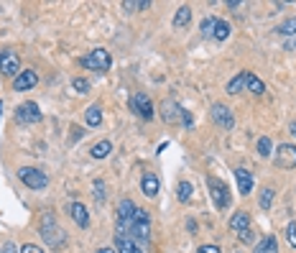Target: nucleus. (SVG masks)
I'll list each match as a JSON object with an SVG mask.
<instances>
[{
    "label": "nucleus",
    "mask_w": 296,
    "mask_h": 253,
    "mask_svg": "<svg viewBox=\"0 0 296 253\" xmlns=\"http://www.w3.org/2000/svg\"><path fill=\"white\" fill-rule=\"evenodd\" d=\"M117 233L128 235L130 240H148L151 238V220H128V222L117 220Z\"/></svg>",
    "instance_id": "1"
},
{
    "label": "nucleus",
    "mask_w": 296,
    "mask_h": 253,
    "mask_svg": "<svg viewBox=\"0 0 296 253\" xmlns=\"http://www.w3.org/2000/svg\"><path fill=\"white\" fill-rule=\"evenodd\" d=\"M41 235H44V240H46L49 245H54V248L64 245V240H67V235L56 228V220H54L51 215H46V217L41 220Z\"/></svg>",
    "instance_id": "2"
},
{
    "label": "nucleus",
    "mask_w": 296,
    "mask_h": 253,
    "mask_svg": "<svg viewBox=\"0 0 296 253\" xmlns=\"http://www.w3.org/2000/svg\"><path fill=\"white\" fill-rule=\"evenodd\" d=\"M207 189H210L212 200H215V205H217L220 210H225V207L230 205V187H227L222 179L210 177V179H207Z\"/></svg>",
    "instance_id": "3"
},
{
    "label": "nucleus",
    "mask_w": 296,
    "mask_h": 253,
    "mask_svg": "<svg viewBox=\"0 0 296 253\" xmlns=\"http://www.w3.org/2000/svg\"><path fill=\"white\" fill-rule=\"evenodd\" d=\"M90 72H107L110 69V64H112V56H110V51L107 49H95L87 59L82 62Z\"/></svg>",
    "instance_id": "4"
},
{
    "label": "nucleus",
    "mask_w": 296,
    "mask_h": 253,
    "mask_svg": "<svg viewBox=\"0 0 296 253\" xmlns=\"http://www.w3.org/2000/svg\"><path fill=\"white\" fill-rule=\"evenodd\" d=\"M18 177H21V182L26 187H31V189H44L49 184V177L41 172V169H34V166H23L18 172Z\"/></svg>",
    "instance_id": "5"
},
{
    "label": "nucleus",
    "mask_w": 296,
    "mask_h": 253,
    "mask_svg": "<svg viewBox=\"0 0 296 253\" xmlns=\"http://www.w3.org/2000/svg\"><path fill=\"white\" fill-rule=\"evenodd\" d=\"M273 161H276V166H281V169H293V166H296V146L281 144V146L276 149V154H273Z\"/></svg>",
    "instance_id": "6"
},
{
    "label": "nucleus",
    "mask_w": 296,
    "mask_h": 253,
    "mask_svg": "<svg viewBox=\"0 0 296 253\" xmlns=\"http://www.w3.org/2000/svg\"><path fill=\"white\" fill-rule=\"evenodd\" d=\"M130 107H133V112H138V115L145 118V120L154 118V102L148 100L145 92H135V95L130 97Z\"/></svg>",
    "instance_id": "7"
},
{
    "label": "nucleus",
    "mask_w": 296,
    "mask_h": 253,
    "mask_svg": "<svg viewBox=\"0 0 296 253\" xmlns=\"http://www.w3.org/2000/svg\"><path fill=\"white\" fill-rule=\"evenodd\" d=\"M0 72L8 77H18L21 74V59L16 51H3L0 54Z\"/></svg>",
    "instance_id": "8"
},
{
    "label": "nucleus",
    "mask_w": 296,
    "mask_h": 253,
    "mask_svg": "<svg viewBox=\"0 0 296 253\" xmlns=\"http://www.w3.org/2000/svg\"><path fill=\"white\" fill-rule=\"evenodd\" d=\"M210 112H212V120H215L220 128H225V131L235 128V118H232V112H230L222 102H215V105L210 107Z\"/></svg>",
    "instance_id": "9"
},
{
    "label": "nucleus",
    "mask_w": 296,
    "mask_h": 253,
    "mask_svg": "<svg viewBox=\"0 0 296 253\" xmlns=\"http://www.w3.org/2000/svg\"><path fill=\"white\" fill-rule=\"evenodd\" d=\"M16 118H18V123H39L41 120V110H39L36 102H23L18 107V112H16Z\"/></svg>",
    "instance_id": "10"
},
{
    "label": "nucleus",
    "mask_w": 296,
    "mask_h": 253,
    "mask_svg": "<svg viewBox=\"0 0 296 253\" xmlns=\"http://www.w3.org/2000/svg\"><path fill=\"white\" fill-rule=\"evenodd\" d=\"M36 84H39V74H36V72H31V69L21 72V74L13 79V87H16L18 92H26V90L36 87Z\"/></svg>",
    "instance_id": "11"
},
{
    "label": "nucleus",
    "mask_w": 296,
    "mask_h": 253,
    "mask_svg": "<svg viewBox=\"0 0 296 253\" xmlns=\"http://www.w3.org/2000/svg\"><path fill=\"white\" fill-rule=\"evenodd\" d=\"M235 179H238V189H240V194H250V192H253L255 179H253V174L248 172V169H238V172H235Z\"/></svg>",
    "instance_id": "12"
},
{
    "label": "nucleus",
    "mask_w": 296,
    "mask_h": 253,
    "mask_svg": "<svg viewBox=\"0 0 296 253\" xmlns=\"http://www.w3.org/2000/svg\"><path fill=\"white\" fill-rule=\"evenodd\" d=\"M69 215H72V220L79 225V228H87V225H90V215H87V207L82 202H72L69 205Z\"/></svg>",
    "instance_id": "13"
},
{
    "label": "nucleus",
    "mask_w": 296,
    "mask_h": 253,
    "mask_svg": "<svg viewBox=\"0 0 296 253\" xmlns=\"http://www.w3.org/2000/svg\"><path fill=\"white\" fill-rule=\"evenodd\" d=\"M161 112H164V120H166V123H179V120H182V107L176 105L174 100H166V102L161 105Z\"/></svg>",
    "instance_id": "14"
},
{
    "label": "nucleus",
    "mask_w": 296,
    "mask_h": 253,
    "mask_svg": "<svg viewBox=\"0 0 296 253\" xmlns=\"http://www.w3.org/2000/svg\"><path fill=\"white\" fill-rule=\"evenodd\" d=\"M140 189H143L145 197H156V194H159V177H156V174H143Z\"/></svg>",
    "instance_id": "15"
},
{
    "label": "nucleus",
    "mask_w": 296,
    "mask_h": 253,
    "mask_svg": "<svg viewBox=\"0 0 296 253\" xmlns=\"http://www.w3.org/2000/svg\"><path fill=\"white\" fill-rule=\"evenodd\" d=\"M135 210H138V207H135L130 200H120V205H117V220H120V222H128V220H133Z\"/></svg>",
    "instance_id": "16"
},
{
    "label": "nucleus",
    "mask_w": 296,
    "mask_h": 253,
    "mask_svg": "<svg viewBox=\"0 0 296 253\" xmlns=\"http://www.w3.org/2000/svg\"><path fill=\"white\" fill-rule=\"evenodd\" d=\"M192 23V8L189 6H182L174 16V28H187Z\"/></svg>",
    "instance_id": "17"
},
{
    "label": "nucleus",
    "mask_w": 296,
    "mask_h": 253,
    "mask_svg": "<svg viewBox=\"0 0 296 253\" xmlns=\"http://www.w3.org/2000/svg\"><path fill=\"white\" fill-rule=\"evenodd\" d=\"M230 228L232 230H245V228H250V215L248 212H235L232 217H230Z\"/></svg>",
    "instance_id": "18"
},
{
    "label": "nucleus",
    "mask_w": 296,
    "mask_h": 253,
    "mask_svg": "<svg viewBox=\"0 0 296 253\" xmlns=\"http://www.w3.org/2000/svg\"><path fill=\"white\" fill-rule=\"evenodd\" d=\"M253 253H278V240H276L273 235H265V238L255 245Z\"/></svg>",
    "instance_id": "19"
},
{
    "label": "nucleus",
    "mask_w": 296,
    "mask_h": 253,
    "mask_svg": "<svg viewBox=\"0 0 296 253\" xmlns=\"http://www.w3.org/2000/svg\"><path fill=\"white\" fill-rule=\"evenodd\" d=\"M115 245H117V253H135L138 250V245L128 235H120V233L115 235Z\"/></svg>",
    "instance_id": "20"
},
{
    "label": "nucleus",
    "mask_w": 296,
    "mask_h": 253,
    "mask_svg": "<svg viewBox=\"0 0 296 253\" xmlns=\"http://www.w3.org/2000/svg\"><path fill=\"white\" fill-rule=\"evenodd\" d=\"M245 87H248L250 92H255V95H263V92H265V84H263L253 72H245Z\"/></svg>",
    "instance_id": "21"
},
{
    "label": "nucleus",
    "mask_w": 296,
    "mask_h": 253,
    "mask_svg": "<svg viewBox=\"0 0 296 253\" xmlns=\"http://www.w3.org/2000/svg\"><path fill=\"white\" fill-rule=\"evenodd\" d=\"M84 123H87V125H92V128H97V125L102 123V110H100L97 105H92L90 110L84 112Z\"/></svg>",
    "instance_id": "22"
},
{
    "label": "nucleus",
    "mask_w": 296,
    "mask_h": 253,
    "mask_svg": "<svg viewBox=\"0 0 296 253\" xmlns=\"http://www.w3.org/2000/svg\"><path fill=\"white\" fill-rule=\"evenodd\" d=\"M243 87H245V72H238V74H235V77L227 82V92H230V95H238Z\"/></svg>",
    "instance_id": "23"
},
{
    "label": "nucleus",
    "mask_w": 296,
    "mask_h": 253,
    "mask_svg": "<svg viewBox=\"0 0 296 253\" xmlns=\"http://www.w3.org/2000/svg\"><path fill=\"white\" fill-rule=\"evenodd\" d=\"M110 151H112V144H110V141H100V144H95V146L90 149L92 159H105Z\"/></svg>",
    "instance_id": "24"
},
{
    "label": "nucleus",
    "mask_w": 296,
    "mask_h": 253,
    "mask_svg": "<svg viewBox=\"0 0 296 253\" xmlns=\"http://www.w3.org/2000/svg\"><path fill=\"white\" fill-rule=\"evenodd\" d=\"M192 194H194L192 184L189 182H179V187H176V197H179V202H189Z\"/></svg>",
    "instance_id": "25"
},
{
    "label": "nucleus",
    "mask_w": 296,
    "mask_h": 253,
    "mask_svg": "<svg viewBox=\"0 0 296 253\" xmlns=\"http://www.w3.org/2000/svg\"><path fill=\"white\" fill-rule=\"evenodd\" d=\"M212 36H215L217 41H225V39L230 36V23H225V21H220V18H217V26H215Z\"/></svg>",
    "instance_id": "26"
},
{
    "label": "nucleus",
    "mask_w": 296,
    "mask_h": 253,
    "mask_svg": "<svg viewBox=\"0 0 296 253\" xmlns=\"http://www.w3.org/2000/svg\"><path fill=\"white\" fill-rule=\"evenodd\" d=\"M258 154H260V156H271V154H273V144H271L268 136L258 138Z\"/></svg>",
    "instance_id": "27"
},
{
    "label": "nucleus",
    "mask_w": 296,
    "mask_h": 253,
    "mask_svg": "<svg viewBox=\"0 0 296 253\" xmlns=\"http://www.w3.org/2000/svg\"><path fill=\"white\" fill-rule=\"evenodd\" d=\"M123 8L125 11H145V8H151V3L148 0H125Z\"/></svg>",
    "instance_id": "28"
},
{
    "label": "nucleus",
    "mask_w": 296,
    "mask_h": 253,
    "mask_svg": "<svg viewBox=\"0 0 296 253\" xmlns=\"http://www.w3.org/2000/svg\"><path fill=\"white\" fill-rule=\"evenodd\" d=\"M278 34H283V36H293L296 34V18H288L286 23H281L278 28H276Z\"/></svg>",
    "instance_id": "29"
},
{
    "label": "nucleus",
    "mask_w": 296,
    "mask_h": 253,
    "mask_svg": "<svg viewBox=\"0 0 296 253\" xmlns=\"http://www.w3.org/2000/svg\"><path fill=\"white\" fill-rule=\"evenodd\" d=\"M271 202H273V189H263V192H260V207L268 210Z\"/></svg>",
    "instance_id": "30"
},
{
    "label": "nucleus",
    "mask_w": 296,
    "mask_h": 253,
    "mask_svg": "<svg viewBox=\"0 0 296 253\" xmlns=\"http://www.w3.org/2000/svg\"><path fill=\"white\" fill-rule=\"evenodd\" d=\"M215 26H217V18H204V21H202V34H204V36H212Z\"/></svg>",
    "instance_id": "31"
},
{
    "label": "nucleus",
    "mask_w": 296,
    "mask_h": 253,
    "mask_svg": "<svg viewBox=\"0 0 296 253\" xmlns=\"http://www.w3.org/2000/svg\"><path fill=\"white\" fill-rule=\"evenodd\" d=\"M286 240L291 248H296V222H291L288 228H286Z\"/></svg>",
    "instance_id": "32"
},
{
    "label": "nucleus",
    "mask_w": 296,
    "mask_h": 253,
    "mask_svg": "<svg viewBox=\"0 0 296 253\" xmlns=\"http://www.w3.org/2000/svg\"><path fill=\"white\" fill-rule=\"evenodd\" d=\"M72 87H74L77 92H87V90H90V82H87V79H82V77H77V79L72 82Z\"/></svg>",
    "instance_id": "33"
},
{
    "label": "nucleus",
    "mask_w": 296,
    "mask_h": 253,
    "mask_svg": "<svg viewBox=\"0 0 296 253\" xmlns=\"http://www.w3.org/2000/svg\"><path fill=\"white\" fill-rule=\"evenodd\" d=\"M95 197H97V202H105V182L102 179L95 182Z\"/></svg>",
    "instance_id": "34"
},
{
    "label": "nucleus",
    "mask_w": 296,
    "mask_h": 253,
    "mask_svg": "<svg viewBox=\"0 0 296 253\" xmlns=\"http://www.w3.org/2000/svg\"><path fill=\"white\" fill-rule=\"evenodd\" d=\"M238 238H240L243 243H253V238H255V235H253V230H250V228H245V230H240V233H238Z\"/></svg>",
    "instance_id": "35"
},
{
    "label": "nucleus",
    "mask_w": 296,
    "mask_h": 253,
    "mask_svg": "<svg viewBox=\"0 0 296 253\" xmlns=\"http://www.w3.org/2000/svg\"><path fill=\"white\" fill-rule=\"evenodd\" d=\"M21 253H44L39 245H34V243H26L23 248H21Z\"/></svg>",
    "instance_id": "36"
},
{
    "label": "nucleus",
    "mask_w": 296,
    "mask_h": 253,
    "mask_svg": "<svg viewBox=\"0 0 296 253\" xmlns=\"http://www.w3.org/2000/svg\"><path fill=\"white\" fill-rule=\"evenodd\" d=\"M197 253H220V248L217 245H202Z\"/></svg>",
    "instance_id": "37"
},
{
    "label": "nucleus",
    "mask_w": 296,
    "mask_h": 253,
    "mask_svg": "<svg viewBox=\"0 0 296 253\" xmlns=\"http://www.w3.org/2000/svg\"><path fill=\"white\" fill-rule=\"evenodd\" d=\"M182 123H184V125H192V123H194V118L189 115L187 110H182Z\"/></svg>",
    "instance_id": "38"
},
{
    "label": "nucleus",
    "mask_w": 296,
    "mask_h": 253,
    "mask_svg": "<svg viewBox=\"0 0 296 253\" xmlns=\"http://www.w3.org/2000/svg\"><path fill=\"white\" fill-rule=\"evenodd\" d=\"M6 253H16V248H13V243H6Z\"/></svg>",
    "instance_id": "39"
},
{
    "label": "nucleus",
    "mask_w": 296,
    "mask_h": 253,
    "mask_svg": "<svg viewBox=\"0 0 296 253\" xmlns=\"http://www.w3.org/2000/svg\"><path fill=\"white\" fill-rule=\"evenodd\" d=\"M97 253H115V248H100Z\"/></svg>",
    "instance_id": "40"
},
{
    "label": "nucleus",
    "mask_w": 296,
    "mask_h": 253,
    "mask_svg": "<svg viewBox=\"0 0 296 253\" xmlns=\"http://www.w3.org/2000/svg\"><path fill=\"white\" fill-rule=\"evenodd\" d=\"M291 133H293V138H296V120L291 123Z\"/></svg>",
    "instance_id": "41"
},
{
    "label": "nucleus",
    "mask_w": 296,
    "mask_h": 253,
    "mask_svg": "<svg viewBox=\"0 0 296 253\" xmlns=\"http://www.w3.org/2000/svg\"><path fill=\"white\" fill-rule=\"evenodd\" d=\"M135 253H143V250H140V248H138V250H135Z\"/></svg>",
    "instance_id": "42"
}]
</instances>
